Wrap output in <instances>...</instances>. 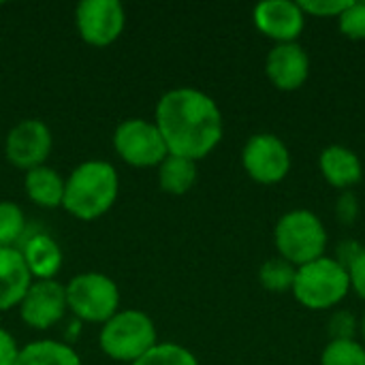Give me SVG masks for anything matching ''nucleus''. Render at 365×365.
I'll list each match as a JSON object with an SVG mask.
<instances>
[{"mask_svg": "<svg viewBox=\"0 0 365 365\" xmlns=\"http://www.w3.org/2000/svg\"><path fill=\"white\" fill-rule=\"evenodd\" d=\"M120 195V175L107 160H86L64 180L62 207L79 220H96L107 214Z\"/></svg>", "mask_w": 365, "mask_h": 365, "instance_id": "2", "label": "nucleus"}, {"mask_svg": "<svg viewBox=\"0 0 365 365\" xmlns=\"http://www.w3.org/2000/svg\"><path fill=\"white\" fill-rule=\"evenodd\" d=\"M26 229V216L13 201H0V250L17 248Z\"/></svg>", "mask_w": 365, "mask_h": 365, "instance_id": "21", "label": "nucleus"}, {"mask_svg": "<svg viewBox=\"0 0 365 365\" xmlns=\"http://www.w3.org/2000/svg\"><path fill=\"white\" fill-rule=\"evenodd\" d=\"M158 344L154 321L141 310H118L103 323L98 334L101 351L120 364H135Z\"/></svg>", "mask_w": 365, "mask_h": 365, "instance_id": "3", "label": "nucleus"}, {"mask_svg": "<svg viewBox=\"0 0 365 365\" xmlns=\"http://www.w3.org/2000/svg\"><path fill=\"white\" fill-rule=\"evenodd\" d=\"M66 304L79 321L103 325L120 310V289L101 272H83L66 284Z\"/></svg>", "mask_w": 365, "mask_h": 365, "instance_id": "6", "label": "nucleus"}, {"mask_svg": "<svg viewBox=\"0 0 365 365\" xmlns=\"http://www.w3.org/2000/svg\"><path fill=\"white\" fill-rule=\"evenodd\" d=\"M340 30L344 36L353 41H364L365 38V2H351L346 11L338 17Z\"/></svg>", "mask_w": 365, "mask_h": 365, "instance_id": "24", "label": "nucleus"}, {"mask_svg": "<svg viewBox=\"0 0 365 365\" xmlns=\"http://www.w3.org/2000/svg\"><path fill=\"white\" fill-rule=\"evenodd\" d=\"M24 188H26L28 199L34 205L45 207V210L62 207V201H64V180H62V175L56 169H51L47 165H41V167H34V169L26 171Z\"/></svg>", "mask_w": 365, "mask_h": 365, "instance_id": "17", "label": "nucleus"}, {"mask_svg": "<svg viewBox=\"0 0 365 365\" xmlns=\"http://www.w3.org/2000/svg\"><path fill=\"white\" fill-rule=\"evenodd\" d=\"M321 365H365V346L355 340H331L323 351Z\"/></svg>", "mask_w": 365, "mask_h": 365, "instance_id": "23", "label": "nucleus"}, {"mask_svg": "<svg viewBox=\"0 0 365 365\" xmlns=\"http://www.w3.org/2000/svg\"><path fill=\"white\" fill-rule=\"evenodd\" d=\"M336 214H338V218H340L342 225H353L355 222V218L359 214V203H357V197L351 190H344L342 197L338 199Z\"/></svg>", "mask_w": 365, "mask_h": 365, "instance_id": "27", "label": "nucleus"}, {"mask_svg": "<svg viewBox=\"0 0 365 365\" xmlns=\"http://www.w3.org/2000/svg\"><path fill=\"white\" fill-rule=\"evenodd\" d=\"M19 351H21V346H17L15 338L6 329H0V365L17 364Z\"/></svg>", "mask_w": 365, "mask_h": 365, "instance_id": "29", "label": "nucleus"}, {"mask_svg": "<svg viewBox=\"0 0 365 365\" xmlns=\"http://www.w3.org/2000/svg\"><path fill=\"white\" fill-rule=\"evenodd\" d=\"M265 73L278 90L293 92L306 83L310 75V58L302 45L280 43L267 53Z\"/></svg>", "mask_w": 365, "mask_h": 365, "instance_id": "13", "label": "nucleus"}, {"mask_svg": "<svg viewBox=\"0 0 365 365\" xmlns=\"http://www.w3.org/2000/svg\"><path fill=\"white\" fill-rule=\"evenodd\" d=\"M306 24V13L291 0H267L255 6V26L267 38L280 43H295Z\"/></svg>", "mask_w": 365, "mask_h": 365, "instance_id": "12", "label": "nucleus"}, {"mask_svg": "<svg viewBox=\"0 0 365 365\" xmlns=\"http://www.w3.org/2000/svg\"><path fill=\"white\" fill-rule=\"evenodd\" d=\"M130 365H199V361L188 349L175 342H158L152 351Z\"/></svg>", "mask_w": 365, "mask_h": 365, "instance_id": "22", "label": "nucleus"}, {"mask_svg": "<svg viewBox=\"0 0 365 365\" xmlns=\"http://www.w3.org/2000/svg\"><path fill=\"white\" fill-rule=\"evenodd\" d=\"M351 2L353 0H346V2H340V0H302L297 4L304 13H310L317 17H340Z\"/></svg>", "mask_w": 365, "mask_h": 365, "instance_id": "25", "label": "nucleus"}, {"mask_svg": "<svg viewBox=\"0 0 365 365\" xmlns=\"http://www.w3.org/2000/svg\"><path fill=\"white\" fill-rule=\"evenodd\" d=\"M274 240L280 259L289 261L295 267L325 257L327 248V231L321 218L308 210L284 214L276 225Z\"/></svg>", "mask_w": 365, "mask_h": 365, "instance_id": "5", "label": "nucleus"}, {"mask_svg": "<svg viewBox=\"0 0 365 365\" xmlns=\"http://www.w3.org/2000/svg\"><path fill=\"white\" fill-rule=\"evenodd\" d=\"M351 291L349 269L331 257H321L297 267L293 295L308 310H329Z\"/></svg>", "mask_w": 365, "mask_h": 365, "instance_id": "4", "label": "nucleus"}, {"mask_svg": "<svg viewBox=\"0 0 365 365\" xmlns=\"http://www.w3.org/2000/svg\"><path fill=\"white\" fill-rule=\"evenodd\" d=\"M32 284V276L19 248L0 250V312H9L19 306L26 291Z\"/></svg>", "mask_w": 365, "mask_h": 365, "instance_id": "14", "label": "nucleus"}, {"mask_svg": "<svg viewBox=\"0 0 365 365\" xmlns=\"http://www.w3.org/2000/svg\"><path fill=\"white\" fill-rule=\"evenodd\" d=\"M349 278H351V287L353 291L365 299V248L357 255V259L349 265Z\"/></svg>", "mask_w": 365, "mask_h": 365, "instance_id": "28", "label": "nucleus"}, {"mask_svg": "<svg viewBox=\"0 0 365 365\" xmlns=\"http://www.w3.org/2000/svg\"><path fill=\"white\" fill-rule=\"evenodd\" d=\"M19 252L32 280H56V274L62 267V250L51 235H32L30 240H26Z\"/></svg>", "mask_w": 365, "mask_h": 365, "instance_id": "15", "label": "nucleus"}, {"mask_svg": "<svg viewBox=\"0 0 365 365\" xmlns=\"http://www.w3.org/2000/svg\"><path fill=\"white\" fill-rule=\"evenodd\" d=\"M357 321L349 312H336L329 321V336L331 340H355Z\"/></svg>", "mask_w": 365, "mask_h": 365, "instance_id": "26", "label": "nucleus"}, {"mask_svg": "<svg viewBox=\"0 0 365 365\" xmlns=\"http://www.w3.org/2000/svg\"><path fill=\"white\" fill-rule=\"evenodd\" d=\"M15 365H83L73 346L58 340H36L21 346Z\"/></svg>", "mask_w": 365, "mask_h": 365, "instance_id": "18", "label": "nucleus"}, {"mask_svg": "<svg viewBox=\"0 0 365 365\" xmlns=\"http://www.w3.org/2000/svg\"><path fill=\"white\" fill-rule=\"evenodd\" d=\"M295 274H297V267L278 257L261 265L259 280L272 293H287V291H293Z\"/></svg>", "mask_w": 365, "mask_h": 365, "instance_id": "20", "label": "nucleus"}, {"mask_svg": "<svg viewBox=\"0 0 365 365\" xmlns=\"http://www.w3.org/2000/svg\"><path fill=\"white\" fill-rule=\"evenodd\" d=\"M21 321L32 329H49L60 323L68 310L66 287L58 280H32L24 299L19 302Z\"/></svg>", "mask_w": 365, "mask_h": 365, "instance_id": "11", "label": "nucleus"}, {"mask_svg": "<svg viewBox=\"0 0 365 365\" xmlns=\"http://www.w3.org/2000/svg\"><path fill=\"white\" fill-rule=\"evenodd\" d=\"M113 150L130 167H158L167 156V143L152 120L128 118L113 130Z\"/></svg>", "mask_w": 365, "mask_h": 365, "instance_id": "7", "label": "nucleus"}, {"mask_svg": "<svg viewBox=\"0 0 365 365\" xmlns=\"http://www.w3.org/2000/svg\"><path fill=\"white\" fill-rule=\"evenodd\" d=\"M246 173L259 184H278L291 171V154L282 139L272 133L252 135L242 150Z\"/></svg>", "mask_w": 365, "mask_h": 365, "instance_id": "9", "label": "nucleus"}, {"mask_svg": "<svg viewBox=\"0 0 365 365\" xmlns=\"http://www.w3.org/2000/svg\"><path fill=\"white\" fill-rule=\"evenodd\" d=\"M53 148V137L49 126L43 120H21L17 122L4 141V154L6 160L21 169V171H30L34 167L45 165V160L49 158Z\"/></svg>", "mask_w": 365, "mask_h": 365, "instance_id": "10", "label": "nucleus"}, {"mask_svg": "<svg viewBox=\"0 0 365 365\" xmlns=\"http://www.w3.org/2000/svg\"><path fill=\"white\" fill-rule=\"evenodd\" d=\"M197 182V163L169 154L158 165V184L167 195H186Z\"/></svg>", "mask_w": 365, "mask_h": 365, "instance_id": "19", "label": "nucleus"}, {"mask_svg": "<svg viewBox=\"0 0 365 365\" xmlns=\"http://www.w3.org/2000/svg\"><path fill=\"white\" fill-rule=\"evenodd\" d=\"M321 171L325 175V180L334 186V188H351L355 186L361 175H364V167L359 156L344 148V145H329L323 150L321 154Z\"/></svg>", "mask_w": 365, "mask_h": 365, "instance_id": "16", "label": "nucleus"}, {"mask_svg": "<svg viewBox=\"0 0 365 365\" xmlns=\"http://www.w3.org/2000/svg\"><path fill=\"white\" fill-rule=\"evenodd\" d=\"M75 26L88 45L107 47L122 36L126 13L118 0H81L75 9Z\"/></svg>", "mask_w": 365, "mask_h": 365, "instance_id": "8", "label": "nucleus"}, {"mask_svg": "<svg viewBox=\"0 0 365 365\" xmlns=\"http://www.w3.org/2000/svg\"><path fill=\"white\" fill-rule=\"evenodd\" d=\"M169 154L201 160L222 139V113L212 96L197 88H173L165 92L154 111Z\"/></svg>", "mask_w": 365, "mask_h": 365, "instance_id": "1", "label": "nucleus"}, {"mask_svg": "<svg viewBox=\"0 0 365 365\" xmlns=\"http://www.w3.org/2000/svg\"><path fill=\"white\" fill-rule=\"evenodd\" d=\"M361 334H364V338H365V317H364V323H361Z\"/></svg>", "mask_w": 365, "mask_h": 365, "instance_id": "30", "label": "nucleus"}]
</instances>
